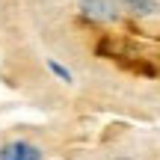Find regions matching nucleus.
<instances>
[{
  "label": "nucleus",
  "instance_id": "nucleus-4",
  "mask_svg": "<svg viewBox=\"0 0 160 160\" xmlns=\"http://www.w3.org/2000/svg\"><path fill=\"white\" fill-rule=\"evenodd\" d=\"M48 68H51V71H53V74H57L59 80H65V83H71V71L65 68V65H59L57 59H48Z\"/></svg>",
  "mask_w": 160,
  "mask_h": 160
},
{
  "label": "nucleus",
  "instance_id": "nucleus-3",
  "mask_svg": "<svg viewBox=\"0 0 160 160\" xmlns=\"http://www.w3.org/2000/svg\"><path fill=\"white\" fill-rule=\"evenodd\" d=\"M125 9L137 18H148L157 12V0H125Z\"/></svg>",
  "mask_w": 160,
  "mask_h": 160
},
{
  "label": "nucleus",
  "instance_id": "nucleus-5",
  "mask_svg": "<svg viewBox=\"0 0 160 160\" xmlns=\"http://www.w3.org/2000/svg\"><path fill=\"white\" fill-rule=\"evenodd\" d=\"M116 160H133V157H116Z\"/></svg>",
  "mask_w": 160,
  "mask_h": 160
},
{
  "label": "nucleus",
  "instance_id": "nucleus-1",
  "mask_svg": "<svg viewBox=\"0 0 160 160\" xmlns=\"http://www.w3.org/2000/svg\"><path fill=\"white\" fill-rule=\"evenodd\" d=\"M80 15L89 18V21L110 24V21H119L122 9H119L116 0H80Z\"/></svg>",
  "mask_w": 160,
  "mask_h": 160
},
{
  "label": "nucleus",
  "instance_id": "nucleus-2",
  "mask_svg": "<svg viewBox=\"0 0 160 160\" xmlns=\"http://www.w3.org/2000/svg\"><path fill=\"white\" fill-rule=\"evenodd\" d=\"M45 151L39 145L27 142V139H15V142L0 145V160H42Z\"/></svg>",
  "mask_w": 160,
  "mask_h": 160
}]
</instances>
